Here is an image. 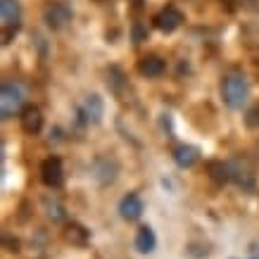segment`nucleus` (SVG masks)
Returning <instances> with one entry per match:
<instances>
[{"mask_svg": "<svg viewBox=\"0 0 259 259\" xmlns=\"http://www.w3.org/2000/svg\"><path fill=\"white\" fill-rule=\"evenodd\" d=\"M164 69H166L164 60L157 57V55H148L138 62V71H141L143 76H148V79H157V76H162Z\"/></svg>", "mask_w": 259, "mask_h": 259, "instance_id": "obj_12", "label": "nucleus"}, {"mask_svg": "<svg viewBox=\"0 0 259 259\" xmlns=\"http://www.w3.org/2000/svg\"><path fill=\"white\" fill-rule=\"evenodd\" d=\"M5 247H12V252H17L19 243H17V240H10V236H5Z\"/></svg>", "mask_w": 259, "mask_h": 259, "instance_id": "obj_20", "label": "nucleus"}, {"mask_svg": "<svg viewBox=\"0 0 259 259\" xmlns=\"http://www.w3.org/2000/svg\"><path fill=\"white\" fill-rule=\"evenodd\" d=\"M24 102H26V86L19 81H3L0 86V114L3 119H12L15 114L24 112Z\"/></svg>", "mask_w": 259, "mask_h": 259, "instance_id": "obj_1", "label": "nucleus"}, {"mask_svg": "<svg viewBox=\"0 0 259 259\" xmlns=\"http://www.w3.org/2000/svg\"><path fill=\"white\" fill-rule=\"evenodd\" d=\"M19 119H22V131L29 136H36L43 126V114H40L38 107H24Z\"/></svg>", "mask_w": 259, "mask_h": 259, "instance_id": "obj_11", "label": "nucleus"}, {"mask_svg": "<svg viewBox=\"0 0 259 259\" xmlns=\"http://www.w3.org/2000/svg\"><path fill=\"white\" fill-rule=\"evenodd\" d=\"M231 181H236L243 190H254V183H257L252 169L245 164V162H240V159L231 162Z\"/></svg>", "mask_w": 259, "mask_h": 259, "instance_id": "obj_8", "label": "nucleus"}, {"mask_svg": "<svg viewBox=\"0 0 259 259\" xmlns=\"http://www.w3.org/2000/svg\"><path fill=\"white\" fill-rule=\"evenodd\" d=\"M102 114H105V102H102L100 95H88L83 105H81L79 117H83L86 124H100Z\"/></svg>", "mask_w": 259, "mask_h": 259, "instance_id": "obj_7", "label": "nucleus"}, {"mask_svg": "<svg viewBox=\"0 0 259 259\" xmlns=\"http://www.w3.org/2000/svg\"><path fill=\"white\" fill-rule=\"evenodd\" d=\"M157 247V236L150 226H141L138 233H136V250L143 252V254H150V252Z\"/></svg>", "mask_w": 259, "mask_h": 259, "instance_id": "obj_13", "label": "nucleus"}, {"mask_svg": "<svg viewBox=\"0 0 259 259\" xmlns=\"http://www.w3.org/2000/svg\"><path fill=\"white\" fill-rule=\"evenodd\" d=\"M152 22H155V26H157L162 33H171V31H176V29L181 26L183 15H181V10H176L174 5H169V8H164L162 12H157Z\"/></svg>", "mask_w": 259, "mask_h": 259, "instance_id": "obj_6", "label": "nucleus"}, {"mask_svg": "<svg viewBox=\"0 0 259 259\" xmlns=\"http://www.w3.org/2000/svg\"><path fill=\"white\" fill-rule=\"evenodd\" d=\"M64 240L71 245H76V247H83V245H88V240H91V233H88L81 224H69L67 231H64Z\"/></svg>", "mask_w": 259, "mask_h": 259, "instance_id": "obj_15", "label": "nucleus"}, {"mask_svg": "<svg viewBox=\"0 0 259 259\" xmlns=\"http://www.w3.org/2000/svg\"><path fill=\"white\" fill-rule=\"evenodd\" d=\"M40 181L46 183L48 188H60L64 183V169L60 157H48L40 164Z\"/></svg>", "mask_w": 259, "mask_h": 259, "instance_id": "obj_5", "label": "nucleus"}, {"mask_svg": "<svg viewBox=\"0 0 259 259\" xmlns=\"http://www.w3.org/2000/svg\"><path fill=\"white\" fill-rule=\"evenodd\" d=\"M257 152H259V148H257Z\"/></svg>", "mask_w": 259, "mask_h": 259, "instance_id": "obj_22", "label": "nucleus"}, {"mask_svg": "<svg viewBox=\"0 0 259 259\" xmlns=\"http://www.w3.org/2000/svg\"><path fill=\"white\" fill-rule=\"evenodd\" d=\"M245 121H247V126H252V128L259 126V107H252V110L247 112V119H245Z\"/></svg>", "mask_w": 259, "mask_h": 259, "instance_id": "obj_19", "label": "nucleus"}, {"mask_svg": "<svg viewBox=\"0 0 259 259\" xmlns=\"http://www.w3.org/2000/svg\"><path fill=\"white\" fill-rule=\"evenodd\" d=\"M143 212H145V204L138 195H126L121 202H119V214H121V219L126 221H136L141 219Z\"/></svg>", "mask_w": 259, "mask_h": 259, "instance_id": "obj_9", "label": "nucleus"}, {"mask_svg": "<svg viewBox=\"0 0 259 259\" xmlns=\"http://www.w3.org/2000/svg\"><path fill=\"white\" fill-rule=\"evenodd\" d=\"M93 176L100 181L102 186H107L117 179V162L110 157H98L93 164Z\"/></svg>", "mask_w": 259, "mask_h": 259, "instance_id": "obj_10", "label": "nucleus"}, {"mask_svg": "<svg viewBox=\"0 0 259 259\" xmlns=\"http://www.w3.org/2000/svg\"><path fill=\"white\" fill-rule=\"evenodd\" d=\"M43 207H46V212H48V217L53 221H64L67 219V214H64V207L57 200H53V197H46L43 200Z\"/></svg>", "mask_w": 259, "mask_h": 259, "instance_id": "obj_17", "label": "nucleus"}, {"mask_svg": "<svg viewBox=\"0 0 259 259\" xmlns=\"http://www.w3.org/2000/svg\"><path fill=\"white\" fill-rule=\"evenodd\" d=\"M0 19H3V43L8 46L10 38L19 31V24H22L19 0H0Z\"/></svg>", "mask_w": 259, "mask_h": 259, "instance_id": "obj_3", "label": "nucleus"}, {"mask_svg": "<svg viewBox=\"0 0 259 259\" xmlns=\"http://www.w3.org/2000/svg\"><path fill=\"white\" fill-rule=\"evenodd\" d=\"M207 169H209V174H212V179L217 181V183H226V181H231V164H224V162H209Z\"/></svg>", "mask_w": 259, "mask_h": 259, "instance_id": "obj_16", "label": "nucleus"}, {"mask_svg": "<svg viewBox=\"0 0 259 259\" xmlns=\"http://www.w3.org/2000/svg\"><path fill=\"white\" fill-rule=\"evenodd\" d=\"M71 17H74V12H71V8L64 0H53V3H48L46 8H43V19H46V24L53 31L64 29L71 22Z\"/></svg>", "mask_w": 259, "mask_h": 259, "instance_id": "obj_4", "label": "nucleus"}, {"mask_svg": "<svg viewBox=\"0 0 259 259\" xmlns=\"http://www.w3.org/2000/svg\"><path fill=\"white\" fill-rule=\"evenodd\" d=\"M252 259H257V257H252Z\"/></svg>", "mask_w": 259, "mask_h": 259, "instance_id": "obj_21", "label": "nucleus"}, {"mask_svg": "<svg viewBox=\"0 0 259 259\" xmlns=\"http://www.w3.org/2000/svg\"><path fill=\"white\" fill-rule=\"evenodd\" d=\"M221 95H224V102H226L231 110H240L245 102H247V95H250V83L240 71H231L224 83H221Z\"/></svg>", "mask_w": 259, "mask_h": 259, "instance_id": "obj_2", "label": "nucleus"}, {"mask_svg": "<svg viewBox=\"0 0 259 259\" xmlns=\"http://www.w3.org/2000/svg\"><path fill=\"white\" fill-rule=\"evenodd\" d=\"M110 76H112V81L107 79V83L112 86V91H114V93H119V91H121V86H124V81H121V79H124V76H121V71H119L117 67H112Z\"/></svg>", "mask_w": 259, "mask_h": 259, "instance_id": "obj_18", "label": "nucleus"}, {"mask_svg": "<svg viewBox=\"0 0 259 259\" xmlns=\"http://www.w3.org/2000/svg\"><path fill=\"white\" fill-rule=\"evenodd\" d=\"M197 157H200V152H197V148H193V145H179V148L174 150V162H176L181 169H190V166L197 162Z\"/></svg>", "mask_w": 259, "mask_h": 259, "instance_id": "obj_14", "label": "nucleus"}]
</instances>
